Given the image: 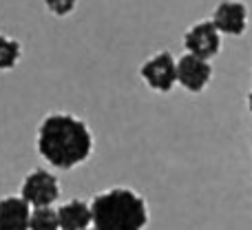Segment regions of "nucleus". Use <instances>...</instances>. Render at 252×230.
I'll return each mask as SVG.
<instances>
[{"label": "nucleus", "mask_w": 252, "mask_h": 230, "mask_svg": "<svg viewBox=\"0 0 252 230\" xmlns=\"http://www.w3.org/2000/svg\"><path fill=\"white\" fill-rule=\"evenodd\" d=\"M35 146L51 166L71 170L91 157L93 135L80 117L69 113H51L40 124Z\"/></svg>", "instance_id": "nucleus-1"}, {"label": "nucleus", "mask_w": 252, "mask_h": 230, "mask_svg": "<svg viewBox=\"0 0 252 230\" xmlns=\"http://www.w3.org/2000/svg\"><path fill=\"white\" fill-rule=\"evenodd\" d=\"M93 226L100 230H144L148 206L130 188H111L91 201Z\"/></svg>", "instance_id": "nucleus-2"}, {"label": "nucleus", "mask_w": 252, "mask_h": 230, "mask_svg": "<svg viewBox=\"0 0 252 230\" xmlns=\"http://www.w3.org/2000/svg\"><path fill=\"white\" fill-rule=\"evenodd\" d=\"M139 75L153 91L168 93L177 84V60L168 51H159L144 62Z\"/></svg>", "instance_id": "nucleus-3"}, {"label": "nucleus", "mask_w": 252, "mask_h": 230, "mask_svg": "<svg viewBox=\"0 0 252 230\" xmlns=\"http://www.w3.org/2000/svg\"><path fill=\"white\" fill-rule=\"evenodd\" d=\"M20 195L33 208H38V206H51L60 197V184H58V177L53 173H49L44 168H35L25 177Z\"/></svg>", "instance_id": "nucleus-4"}, {"label": "nucleus", "mask_w": 252, "mask_h": 230, "mask_svg": "<svg viewBox=\"0 0 252 230\" xmlns=\"http://www.w3.org/2000/svg\"><path fill=\"white\" fill-rule=\"evenodd\" d=\"M184 47L188 53H195L199 58H215L221 49V31L217 29L213 20H204L192 25L184 35Z\"/></svg>", "instance_id": "nucleus-5"}, {"label": "nucleus", "mask_w": 252, "mask_h": 230, "mask_svg": "<svg viewBox=\"0 0 252 230\" xmlns=\"http://www.w3.org/2000/svg\"><path fill=\"white\" fill-rule=\"evenodd\" d=\"M210 78H213V66H210V60H206V58L186 53L177 60V82L186 91L201 93L208 87Z\"/></svg>", "instance_id": "nucleus-6"}, {"label": "nucleus", "mask_w": 252, "mask_h": 230, "mask_svg": "<svg viewBox=\"0 0 252 230\" xmlns=\"http://www.w3.org/2000/svg\"><path fill=\"white\" fill-rule=\"evenodd\" d=\"M213 22L223 35H241L248 27V9L239 0H223L215 9Z\"/></svg>", "instance_id": "nucleus-7"}, {"label": "nucleus", "mask_w": 252, "mask_h": 230, "mask_svg": "<svg viewBox=\"0 0 252 230\" xmlns=\"http://www.w3.org/2000/svg\"><path fill=\"white\" fill-rule=\"evenodd\" d=\"M31 204L25 197L9 195L0 201V230H29Z\"/></svg>", "instance_id": "nucleus-8"}, {"label": "nucleus", "mask_w": 252, "mask_h": 230, "mask_svg": "<svg viewBox=\"0 0 252 230\" xmlns=\"http://www.w3.org/2000/svg\"><path fill=\"white\" fill-rule=\"evenodd\" d=\"M62 230H87L93 224V208L82 199H69L58 208Z\"/></svg>", "instance_id": "nucleus-9"}, {"label": "nucleus", "mask_w": 252, "mask_h": 230, "mask_svg": "<svg viewBox=\"0 0 252 230\" xmlns=\"http://www.w3.org/2000/svg\"><path fill=\"white\" fill-rule=\"evenodd\" d=\"M29 230H62L58 210H53L51 206H38V208H33Z\"/></svg>", "instance_id": "nucleus-10"}, {"label": "nucleus", "mask_w": 252, "mask_h": 230, "mask_svg": "<svg viewBox=\"0 0 252 230\" xmlns=\"http://www.w3.org/2000/svg\"><path fill=\"white\" fill-rule=\"evenodd\" d=\"M20 44L16 42L13 38H2V42H0V66H2L4 71L13 69V66L18 65V60H20Z\"/></svg>", "instance_id": "nucleus-11"}, {"label": "nucleus", "mask_w": 252, "mask_h": 230, "mask_svg": "<svg viewBox=\"0 0 252 230\" xmlns=\"http://www.w3.org/2000/svg\"><path fill=\"white\" fill-rule=\"evenodd\" d=\"M44 4H47L49 13L64 18V16H69V13L75 9L78 0H44Z\"/></svg>", "instance_id": "nucleus-12"}, {"label": "nucleus", "mask_w": 252, "mask_h": 230, "mask_svg": "<svg viewBox=\"0 0 252 230\" xmlns=\"http://www.w3.org/2000/svg\"><path fill=\"white\" fill-rule=\"evenodd\" d=\"M248 106H250V111H252V91H250V96H248Z\"/></svg>", "instance_id": "nucleus-13"}, {"label": "nucleus", "mask_w": 252, "mask_h": 230, "mask_svg": "<svg viewBox=\"0 0 252 230\" xmlns=\"http://www.w3.org/2000/svg\"><path fill=\"white\" fill-rule=\"evenodd\" d=\"M87 230H100V228H95V226H93V228H87Z\"/></svg>", "instance_id": "nucleus-14"}]
</instances>
